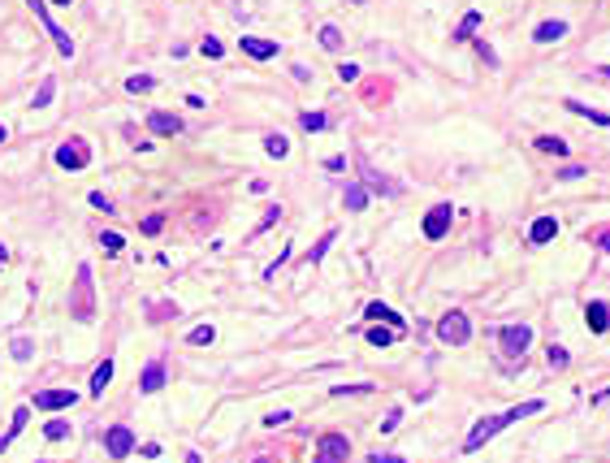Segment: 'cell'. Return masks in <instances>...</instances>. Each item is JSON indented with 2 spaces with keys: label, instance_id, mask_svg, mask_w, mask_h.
I'll use <instances>...</instances> for the list:
<instances>
[{
  "label": "cell",
  "instance_id": "obj_8",
  "mask_svg": "<svg viewBox=\"0 0 610 463\" xmlns=\"http://www.w3.org/2000/svg\"><path fill=\"white\" fill-rule=\"evenodd\" d=\"M451 204H433L429 217H424V238L429 243H437V238H446V230H451Z\"/></svg>",
  "mask_w": 610,
  "mask_h": 463
},
{
  "label": "cell",
  "instance_id": "obj_13",
  "mask_svg": "<svg viewBox=\"0 0 610 463\" xmlns=\"http://www.w3.org/2000/svg\"><path fill=\"white\" fill-rule=\"evenodd\" d=\"M554 234H558V221H554V217H537L533 230H528V243H533V247H545V243H554Z\"/></svg>",
  "mask_w": 610,
  "mask_h": 463
},
{
  "label": "cell",
  "instance_id": "obj_12",
  "mask_svg": "<svg viewBox=\"0 0 610 463\" xmlns=\"http://www.w3.org/2000/svg\"><path fill=\"white\" fill-rule=\"evenodd\" d=\"M364 321H385V325H390V329H398V333H403V316H398L394 308H390V303H368V308H364Z\"/></svg>",
  "mask_w": 610,
  "mask_h": 463
},
{
  "label": "cell",
  "instance_id": "obj_33",
  "mask_svg": "<svg viewBox=\"0 0 610 463\" xmlns=\"http://www.w3.org/2000/svg\"><path fill=\"white\" fill-rule=\"evenodd\" d=\"M100 247H104L108 255H117V251L126 247V238H121V234H113V230H108V234H100Z\"/></svg>",
  "mask_w": 610,
  "mask_h": 463
},
{
  "label": "cell",
  "instance_id": "obj_24",
  "mask_svg": "<svg viewBox=\"0 0 610 463\" xmlns=\"http://www.w3.org/2000/svg\"><path fill=\"white\" fill-rule=\"evenodd\" d=\"M213 342H217L213 325H195V329H190V346H213Z\"/></svg>",
  "mask_w": 610,
  "mask_h": 463
},
{
  "label": "cell",
  "instance_id": "obj_46",
  "mask_svg": "<svg viewBox=\"0 0 610 463\" xmlns=\"http://www.w3.org/2000/svg\"><path fill=\"white\" fill-rule=\"evenodd\" d=\"M286 420H291V411H273V416H264L268 428H277V424H286Z\"/></svg>",
  "mask_w": 610,
  "mask_h": 463
},
{
  "label": "cell",
  "instance_id": "obj_41",
  "mask_svg": "<svg viewBox=\"0 0 610 463\" xmlns=\"http://www.w3.org/2000/svg\"><path fill=\"white\" fill-rule=\"evenodd\" d=\"M160 226H165V217H160V213H152L148 221H143V234H160Z\"/></svg>",
  "mask_w": 610,
  "mask_h": 463
},
{
  "label": "cell",
  "instance_id": "obj_47",
  "mask_svg": "<svg viewBox=\"0 0 610 463\" xmlns=\"http://www.w3.org/2000/svg\"><path fill=\"white\" fill-rule=\"evenodd\" d=\"M277 217H282V208H268V213H264V221H260V230H268V226H273V221H277Z\"/></svg>",
  "mask_w": 610,
  "mask_h": 463
},
{
  "label": "cell",
  "instance_id": "obj_37",
  "mask_svg": "<svg viewBox=\"0 0 610 463\" xmlns=\"http://www.w3.org/2000/svg\"><path fill=\"white\" fill-rule=\"evenodd\" d=\"M329 394H333V398H346V394H373V386H333Z\"/></svg>",
  "mask_w": 610,
  "mask_h": 463
},
{
  "label": "cell",
  "instance_id": "obj_26",
  "mask_svg": "<svg viewBox=\"0 0 610 463\" xmlns=\"http://www.w3.org/2000/svg\"><path fill=\"white\" fill-rule=\"evenodd\" d=\"M156 83H152V74H135V78H126V91L130 95H143V91H152Z\"/></svg>",
  "mask_w": 610,
  "mask_h": 463
},
{
  "label": "cell",
  "instance_id": "obj_9",
  "mask_svg": "<svg viewBox=\"0 0 610 463\" xmlns=\"http://www.w3.org/2000/svg\"><path fill=\"white\" fill-rule=\"evenodd\" d=\"M104 451L113 455V459H126V455L135 451V433H130L126 424H113V428L104 433Z\"/></svg>",
  "mask_w": 610,
  "mask_h": 463
},
{
  "label": "cell",
  "instance_id": "obj_53",
  "mask_svg": "<svg viewBox=\"0 0 610 463\" xmlns=\"http://www.w3.org/2000/svg\"><path fill=\"white\" fill-rule=\"evenodd\" d=\"M5 139H9V135H5V126H0V143H5Z\"/></svg>",
  "mask_w": 610,
  "mask_h": 463
},
{
  "label": "cell",
  "instance_id": "obj_51",
  "mask_svg": "<svg viewBox=\"0 0 610 463\" xmlns=\"http://www.w3.org/2000/svg\"><path fill=\"white\" fill-rule=\"evenodd\" d=\"M598 74H602V78H610V66H602V70H598Z\"/></svg>",
  "mask_w": 610,
  "mask_h": 463
},
{
  "label": "cell",
  "instance_id": "obj_11",
  "mask_svg": "<svg viewBox=\"0 0 610 463\" xmlns=\"http://www.w3.org/2000/svg\"><path fill=\"white\" fill-rule=\"evenodd\" d=\"M238 43H243V52H247L251 61H268V57H277V52H282V43H277V39H260V35H243Z\"/></svg>",
  "mask_w": 610,
  "mask_h": 463
},
{
  "label": "cell",
  "instance_id": "obj_27",
  "mask_svg": "<svg viewBox=\"0 0 610 463\" xmlns=\"http://www.w3.org/2000/svg\"><path fill=\"white\" fill-rule=\"evenodd\" d=\"M52 95H57V78H43V83H39V91H35V108L52 104Z\"/></svg>",
  "mask_w": 610,
  "mask_h": 463
},
{
  "label": "cell",
  "instance_id": "obj_2",
  "mask_svg": "<svg viewBox=\"0 0 610 463\" xmlns=\"http://www.w3.org/2000/svg\"><path fill=\"white\" fill-rule=\"evenodd\" d=\"M70 312H74V321H83V325L95 316V282H91V264H78L74 295H70Z\"/></svg>",
  "mask_w": 610,
  "mask_h": 463
},
{
  "label": "cell",
  "instance_id": "obj_49",
  "mask_svg": "<svg viewBox=\"0 0 610 463\" xmlns=\"http://www.w3.org/2000/svg\"><path fill=\"white\" fill-rule=\"evenodd\" d=\"M598 238H602V243H598V247H602V251H610V230H602Z\"/></svg>",
  "mask_w": 610,
  "mask_h": 463
},
{
  "label": "cell",
  "instance_id": "obj_1",
  "mask_svg": "<svg viewBox=\"0 0 610 463\" xmlns=\"http://www.w3.org/2000/svg\"><path fill=\"white\" fill-rule=\"evenodd\" d=\"M545 403L541 398H528V403H520V407H506V411H498V416H489V420H480L472 433H468V442H463V455H476L480 446H485L489 437H498L506 424H515V420H524V416H537Z\"/></svg>",
  "mask_w": 610,
  "mask_h": 463
},
{
  "label": "cell",
  "instance_id": "obj_16",
  "mask_svg": "<svg viewBox=\"0 0 610 463\" xmlns=\"http://www.w3.org/2000/svg\"><path fill=\"white\" fill-rule=\"evenodd\" d=\"M148 130H152V135H182V117H173V113H152V117H148Z\"/></svg>",
  "mask_w": 610,
  "mask_h": 463
},
{
  "label": "cell",
  "instance_id": "obj_52",
  "mask_svg": "<svg viewBox=\"0 0 610 463\" xmlns=\"http://www.w3.org/2000/svg\"><path fill=\"white\" fill-rule=\"evenodd\" d=\"M0 451H9V437H0Z\"/></svg>",
  "mask_w": 610,
  "mask_h": 463
},
{
  "label": "cell",
  "instance_id": "obj_25",
  "mask_svg": "<svg viewBox=\"0 0 610 463\" xmlns=\"http://www.w3.org/2000/svg\"><path fill=\"white\" fill-rule=\"evenodd\" d=\"M329 243H338V234H333V230H329V234H325V238H320V243H316V247L308 251V264H320V260H325V251H329Z\"/></svg>",
  "mask_w": 610,
  "mask_h": 463
},
{
  "label": "cell",
  "instance_id": "obj_10",
  "mask_svg": "<svg viewBox=\"0 0 610 463\" xmlns=\"http://www.w3.org/2000/svg\"><path fill=\"white\" fill-rule=\"evenodd\" d=\"M74 403H78L74 390H39V394H35V407H39V411H66V407H74Z\"/></svg>",
  "mask_w": 610,
  "mask_h": 463
},
{
  "label": "cell",
  "instance_id": "obj_32",
  "mask_svg": "<svg viewBox=\"0 0 610 463\" xmlns=\"http://www.w3.org/2000/svg\"><path fill=\"white\" fill-rule=\"evenodd\" d=\"M299 121H303V130H312V135H316V130H325V126H329V117H325V113H303Z\"/></svg>",
  "mask_w": 610,
  "mask_h": 463
},
{
  "label": "cell",
  "instance_id": "obj_3",
  "mask_svg": "<svg viewBox=\"0 0 610 463\" xmlns=\"http://www.w3.org/2000/svg\"><path fill=\"white\" fill-rule=\"evenodd\" d=\"M437 338L446 342V346H463L472 338V321L463 312H446L442 321H437Z\"/></svg>",
  "mask_w": 610,
  "mask_h": 463
},
{
  "label": "cell",
  "instance_id": "obj_28",
  "mask_svg": "<svg viewBox=\"0 0 610 463\" xmlns=\"http://www.w3.org/2000/svg\"><path fill=\"white\" fill-rule=\"evenodd\" d=\"M320 43H325L329 52H338V48H342V30L338 26H320Z\"/></svg>",
  "mask_w": 610,
  "mask_h": 463
},
{
  "label": "cell",
  "instance_id": "obj_43",
  "mask_svg": "<svg viewBox=\"0 0 610 463\" xmlns=\"http://www.w3.org/2000/svg\"><path fill=\"white\" fill-rule=\"evenodd\" d=\"M91 208H100V213H117V208H113V204H108V199L100 195V190H95V195H91Z\"/></svg>",
  "mask_w": 610,
  "mask_h": 463
},
{
  "label": "cell",
  "instance_id": "obj_31",
  "mask_svg": "<svg viewBox=\"0 0 610 463\" xmlns=\"http://www.w3.org/2000/svg\"><path fill=\"white\" fill-rule=\"evenodd\" d=\"M398 338V329H368V342H373V346H390Z\"/></svg>",
  "mask_w": 610,
  "mask_h": 463
},
{
  "label": "cell",
  "instance_id": "obj_44",
  "mask_svg": "<svg viewBox=\"0 0 610 463\" xmlns=\"http://www.w3.org/2000/svg\"><path fill=\"white\" fill-rule=\"evenodd\" d=\"M584 173H589L584 165H567V169H558V178H584Z\"/></svg>",
  "mask_w": 610,
  "mask_h": 463
},
{
  "label": "cell",
  "instance_id": "obj_39",
  "mask_svg": "<svg viewBox=\"0 0 610 463\" xmlns=\"http://www.w3.org/2000/svg\"><path fill=\"white\" fill-rule=\"evenodd\" d=\"M199 52H204V57H213V61H217L221 52H226V48H221V39H204V43H199Z\"/></svg>",
  "mask_w": 610,
  "mask_h": 463
},
{
  "label": "cell",
  "instance_id": "obj_35",
  "mask_svg": "<svg viewBox=\"0 0 610 463\" xmlns=\"http://www.w3.org/2000/svg\"><path fill=\"white\" fill-rule=\"evenodd\" d=\"M169 316H178V303H156L152 308V321H169Z\"/></svg>",
  "mask_w": 610,
  "mask_h": 463
},
{
  "label": "cell",
  "instance_id": "obj_4",
  "mask_svg": "<svg viewBox=\"0 0 610 463\" xmlns=\"http://www.w3.org/2000/svg\"><path fill=\"white\" fill-rule=\"evenodd\" d=\"M57 165H61V169H70V173L87 169V165H91V148H87V139H70V143H61V148H57Z\"/></svg>",
  "mask_w": 610,
  "mask_h": 463
},
{
  "label": "cell",
  "instance_id": "obj_17",
  "mask_svg": "<svg viewBox=\"0 0 610 463\" xmlns=\"http://www.w3.org/2000/svg\"><path fill=\"white\" fill-rule=\"evenodd\" d=\"M364 186H368V190H381V195H398V186H394L390 178H381V173L368 165V161H364Z\"/></svg>",
  "mask_w": 610,
  "mask_h": 463
},
{
  "label": "cell",
  "instance_id": "obj_54",
  "mask_svg": "<svg viewBox=\"0 0 610 463\" xmlns=\"http://www.w3.org/2000/svg\"><path fill=\"white\" fill-rule=\"evenodd\" d=\"M52 5H70V0H52Z\"/></svg>",
  "mask_w": 610,
  "mask_h": 463
},
{
  "label": "cell",
  "instance_id": "obj_55",
  "mask_svg": "<svg viewBox=\"0 0 610 463\" xmlns=\"http://www.w3.org/2000/svg\"><path fill=\"white\" fill-rule=\"evenodd\" d=\"M351 5H364V0H351Z\"/></svg>",
  "mask_w": 610,
  "mask_h": 463
},
{
  "label": "cell",
  "instance_id": "obj_22",
  "mask_svg": "<svg viewBox=\"0 0 610 463\" xmlns=\"http://www.w3.org/2000/svg\"><path fill=\"white\" fill-rule=\"evenodd\" d=\"M571 113H580V117H589V121H598V126H610V117L606 113H598V108H589V104H580V100H563Z\"/></svg>",
  "mask_w": 610,
  "mask_h": 463
},
{
  "label": "cell",
  "instance_id": "obj_18",
  "mask_svg": "<svg viewBox=\"0 0 610 463\" xmlns=\"http://www.w3.org/2000/svg\"><path fill=\"white\" fill-rule=\"evenodd\" d=\"M563 35H567V22H558V18H554V22H541V26L533 30V39H537V43H558Z\"/></svg>",
  "mask_w": 610,
  "mask_h": 463
},
{
  "label": "cell",
  "instance_id": "obj_45",
  "mask_svg": "<svg viewBox=\"0 0 610 463\" xmlns=\"http://www.w3.org/2000/svg\"><path fill=\"white\" fill-rule=\"evenodd\" d=\"M398 420H403V411H390V416L381 420V433H390V428H398Z\"/></svg>",
  "mask_w": 610,
  "mask_h": 463
},
{
  "label": "cell",
  "instance_id": "obj_15",
  "mask_svg": "<svg viewBox=\"0 0 610 463\" xmlns=\"http://www.w3.org/2000/svg\"><path fill=\"white\" fill-rule=\"evenodd\" d=\"M160 386H165V364L152 359L148 368H143V377H139V390H143V394H156Z\"/></svg>",
  "mask_w": 610,
  "mask_h": 463
},
{
  "label": "cell",
  "instance_id": "obj_23",
  "mask_svg": "<svg viewBox=\"0 0 610 463\" xmlns=\"http://www.w3.org/2000/svg\"><path fill=\"white\" fill-rule=\"evenodd\" d=\"M264 152L282 161V156H291V139H286V135H268V139H264Z\"/></svg>",
  "mask_w": 610,
  "mask_h": 463
},
{
  "label": "cell",
  "instance_id": "obj_20",
  "mask_svg": "<svg viewBox=\"0 0 610 463\" xmlns=\"http://www.w3.org/2000/svg\"><path fill=\"white\" fill-rule=\"evenodd\" d=\"M342 204H346L351 213H364V204H368V190L351 182V186H346V195H342Z\"/></svg>",
  "mask_w": 610,
  "mask_h": 463
},
{
  "label": "cell",
  "instance_id": "obj_50",
  "mask_svg": "<svg viewBox=\"0 0 610 463\" xmlns=\"http://www.w3.org/2000/svg\"><path fill=\"white\" fill-rule=\"evenodd\" d=\"M186 463H204V459H199V451H190V455H186Z\"/></svg>",
  "mask_w": 610,
  "mask_h": 463
},
{
  "label": "cell",
  "instance_id": "obj_6",
  "mask_svg": "<svg viewBox=\"0 0 610 463\" xmlns=\"http://www.w3.org/2000/svg\"><path fill=\"white\" fill-rule=\"evenodd\" d=\"M528 346H533V325H506L502 329V355L506 359H520Z\"/></svg>",
  "mask_w": 610,
  "mask_h": 463
},
{
  "label": "cell",
  "instance_id": "obj_42",
  "mask_svg": "<svg viewBox=\"0 0 610 463\" xmlns=\"http://www.w3.org/2000/svg\"><path fill=\"white\" fill-rule=\"evenodd\" d=\"M368 463H407V459H398V455H385V451H373V455H368Z\"/></svg>",
  "mask_w": 610,
  "mask_h": 463
},
{
  "label": "cell",
  "instance_id": "obj_21",
  "mask_svg": "<svg viewBox=\"0 0 610 463\" xmlns=\"http://www.w3.org/2000/svg\"><path fill=\"white\" fill-rule=\"evenodd\" d=\"M476 26H480V13H476V9H472V13H463V22L455 26V39H459V43H463V39H472V35H476Z\"/></svg>",
  "mask_w": 610,
  "mask_h": 463
},
{
  "label": "cell",
  "instance_id": "obj_36",
  "mask_svg": "<svg viewBox=\"0 0 610 463\" xmlns=\"http://www.w3.org/2000/svg\"><path fill=\"white\" fill-rule=\"evenodd\" d=\"M567 364H571L567 351H563V346H550V368H567Z\"/></svg>",
  "mask_w": 610,
  "mask_h": 463
},
{
  "label": "cell",
  "instance_id": "obj_48",
  "mask_svg": "<svg viewBox=\"0 0 610 463\" xmlns=\"http://www.w3.org/2000/svg\"><path fill=\"white\" fill-rule=\"evenodd\" d=\"M602 403H610V390H602V394H593V407H602Z\"/></svg>",
  "mask_w": 610,
  "mask_h": 463
},
{
  "label": "cell",
  "instance_id": "obj_34",
  "mask_svg": "<svg viewBox=\"0 0 610 463\" xmlns=\"http://www.w3.org/2000/svg\"><path fill=\"white\" fill-rule=\"evenodd\" d=\"M26 416H30V411H26V407H18V411H13V428H9V433H5L9 442H13V437H18V433H22V428H26Z\"/></svg>",
  "mask_w": 610,
  "mask_h": 463
},
{
  "label": "cell",
  "instance_id": "obj_56",
  "mask_svg": "<svg viewBox=\"0 0 610 463\" xmlns=\"http://www.w3.org/2000/svg\"><path fill=\"white\" fill-rule=\"evenodd\" d=\"M255 463H268V459H255Z\"/></svg>",
  "mask_w": 610,
  "mask_h": 463
},
{
  "label": "cell",
  "instance_id": "obj_30",
  "mask_svg": "<svg viewBox=\"0 0 610 463\" xmlns=\"http://www.w3.org/2000/svg\"><path fill=\"white\" fill-rule=\"evenodd\" d=\"M43 437H48V442L70 437V424H66V420H48V424H43Z\"/></svg>",
  "mask_w": 610,
  "mask_h": 463
},
{
  "label": "cell",
  "instance_id": "obj_29",
  "mask_svg": "<svg viewBox=\"0 0 610 463\" xmlns=\"http://www.w3.org/2000/svg\"><path fill=\"white\" fill-rule=\"evenodd\" d=\"M537 148H541V152H554V156H567V143H563V139H554V135H541V139H537Z\"/></svg>",
  "mask_w": 610,
  "mask_h": 463
},
{
  "label": "cell",
  "instance_id": "obj_7",
  "mask_svg": "<svg viewBox=\"0 0 610 463\" xmlns=\"http://www.w3.org/2000/svg\"><path fill=\"white\" fill-rule=\"evenodd\" d=\"M346 451H351V442L342 433H325L316 446V459L312 463H346Z\"/></svg>",
  "mask_w": 610,
  "mask_h": 463
},
{
  "label": "cell",
  "instance_id": "obj_14",
  "mask_svg": "<svg viewBox=\"0 0 610 463\" xmlns=\"http://www.w3.org/2000/svg\"><path fill=\"white\" fill-rule=\"evenodd\" d=\"M584 321H589L593 333H606V329H610V308H606L602 299H593L589 308H584Z\"/></svg>",
  "mask_w": 610,
  "mask_h": 463
},
{
  "label": "cell",
  "instance_id": "obj_38",
  "mask_svg": "<svg viewBox=\"0 0 610 463\" xmlns=\"http://www.w3.org/2000/svg\"><path fill=\"white\" fill-rule=\"evenodd\" d=\"M13 359H30V338H13Z\"/></svg>",
  "mask_w": 610,
  "mask_h": 463
},
{
  "label": "cell",
  "instance_id": "obj_40",
  "mask_svg": "<svg viewBox=\"0 0 610 463\" xmlns=\"http://www.w3.org/2000/svg\"><path fill=\"white\" fill-rule=\"evenodd\" d=\"M338 78H342V83H355V78H360V66H351V61H342V66H338Z\"/></svg>",
  "mask_w": 610,
  "mask_h": 463
},
{
  "label": "cell",
  "instance_id": "obj_5",
  "mask_svg": "<svg viewBox=\"0 0 610 463\" xmlns=\"http://www.w3.org/2000/svg\"><path fill=\"white\" fill-rule=\"evenodd\" d=\"M26 5L35 9V18L43 22V30H48V35H52V43H57V52H61V57H74V39H70L66 30H61V26L52 22V18H48V0H26Z\"/></svg>",
  "mask_w": 610,
  "mask_h": 463
},
{
  "label": "cell",
  "instance_id": "obj_19",
  "mask_svg": "<svg viewBox=\"0 0 610 463\" xmlns=\"http://www.w3.org/2000/svg\"><path fill=\"white\" fill-rule=\"evenodd\" d=\"M108 381H113V359H104V364H100V368H95V373H91V394H95V398H100V394L108 390Z\"/></svg>",
  "mask_w": 610,
  "mask_h": 463
}]
</instances>
